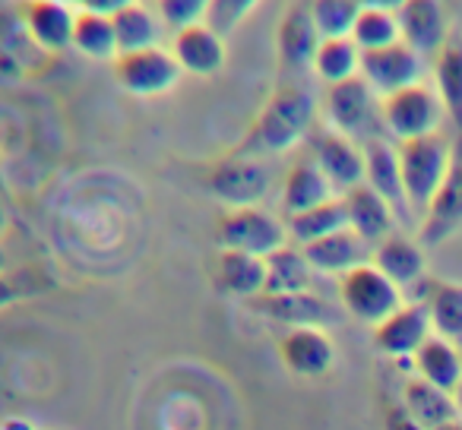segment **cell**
Instances as JSON below:
<instances>
[{
	"mask_svg": "<svg viewBox=\"0 0 462 430\" xmlns=\"http://www.w3.org/2000/svg\"><path fill=\"white\" fill-rule=\"evenodd\" d=\"M317 121V98L304 86L285 83L266 98L263 111L254 121L245 140V155H279L295 149Z\"/></svg>",
	"mask_w": 462,
	"mask_h": 430,
	"instance_id": "obj_1",
	"label": "cell"
},
{
	"mask_svg": "<svg viewBox=\"0 0 462 430\" xmlns=\"http://www.w3.org/2000/svg\"><path fill=\"white\" fill-rule=\"evenodd\" d=\"M399 152V171H402L405 199H409L411 212H421L430 206L434 193L440 190L443 178L449 171V159H453V146L447 142L443 133L418 136V140H405L396 146Z\"/></svg>",
	"mask_w": 462,
	"mask_h": 430,
	"instance_id": "obj_2",
	"label": "cell"
},
{
	"mask_svg": "<svg viewBox=\"0 0 462 430\" xmlns=\"http://www.w3.org/2000/svg\"><path fill=\"white\" fill-rule=\"evenodd\" d=\"M383 98L371 89L361 77L336 83L327 89V121L336 133L348 136L355 142L380 140L383 133Z\"/></svg>",
	"mask_w": 462,
	"mask_h": 430,
	"instance_id": "obj_3",
	"label": "cell"
},
{
	"mask_svg": "<svg viewBox=\"0 0 462 430\" xmlns=\"http://www.w3.org/2000/svg\"><path fill=\"white\" fill-rule=\"evenodd\" d=\"M216 238L222 251H241L266 260L279 247L289 244V228L273 212L260 209V206H247V209L225 212L216 225Z\"/></svg>",
	"mask_w": 462,
	"mask_h": 430,
	"instance_id": "obj_4",
	"label": "cell"
},
{
	"mask_svg": "<svg viewBox=\"0 0 462 430\" xmlns=\"http://www.w3.org/2000/svg\"><path fill=\"white\" fill-rule=\"evenodd\" d=\"M380 111H383V130L390 136H396L399 142L440 133L443 102L437 96V89H430L424 83H415L409 89L386 96L380 102Z\"/></svg>",
	"mask_w": 462,
	"mask_h": 430,
	"instance_id": "obj_5",
	"label": "cell"
},
{
	"mask_svg": "<svg viewBox=\"0 0 462 430\" xmlns=\"http://www.w3.org/2000/svg\"><path fill=\"white\" fill-rule=\"evenodd\" d=\"M339 301L358 323L377 326L402 307V288L393 285L374 263H365L339 279Z\"/></svg>",
	"mask_w": 462,
	"mask_h": 430,
	"instance_id": "obj_6",
	"label": "cell"
},
{
	"mask_svg": "<svg viewBox=\"0 0 462 430\" xmlns=\"http://www.w3.org/2000/svg\"><path fill=\"white\" fill-rule=\"evenodd\" d=\"M209 190L228 209L260 206L266 193H270V171L254 155H231V159H222L209 171Z\"/></svg>",
	"mask_w": 462,
	"mask_h": 430,
	"instance_id": "obj_7",
	"label": "cell"
},
{
	"mask_svg": "<svg viewBox=\"0 0 462 430\" xmlns=\"http://www.w3.org/2000/svg\"><path fill=\"white\" fill-rule=\"evenodd\" d=\"M180 64L165 48H146V51L121 54L115 60V79L130 92V96L152 98L165 96L180 83Z\"/></svg>",
	"mask_w": 462,
	"mask_h": 430,
	"instance_id": "obj_8",
	"label": "cell"
},
{
	"mask_svg": "<svg viewBox=\"0 0 462 430\" xmlns=\"http://www.w3.org/2000/svg\"><path fill=\"white\" fill-rule=\"evenodd\" d=\"M462 228V133L453 142V159H449V171L443 178L440 190L434 193L430 206L421 215V244L437 247L447 238H453Z\"/></svg>",
	"mask_w": 462,
	"mask_h": 430,
	"instance_id": "obj_9",
	"label": "cell"
},
{
	"mask_svg": "<svg viewBox=\"0 0 462 430\" xmlns=\"http://www.w3.org/2000/svg\"><path fill=\"white\" fill-rule=\"evenodd\" d=\"M421 70H424V58L415 48L405 45V41L380 48V51L361 54V79H365L380 98L421 83Z\"/></svg>",
	"mask_w": 462,
	"mask_h": 430,
	"instance_id": "obj_10",
	"label": "cell"
},
{
	"mask_svg": "<svg viewBox=\"0 0 462 430\" xmlns=\"http://www.w3.org/2000/svg\"><path fill=\"white\" fill-rule=\"evenodd\" d=\"M279 358L285 371L301 380H317L333 371L336 364V345L327 329L320 326H301L289 329L279 342Z\"/></svg>",
	"mask_w": 462,
	"mask_h": 430,
	"instance_id": "obj_11",
	"label": "cell"
},
{
	"mask_svg": "<svg viewBox=\"0 0 462 430\" xmlns=\"http://www.w3.org/2000/svg\"><path fill=\"white\" fill-rule=\"evenodd\" d=\"M314 161L336 193H348L365 184V146L336 130H323L314 136Z\"/></svg>",
	"mask_w": 462,
	"mask_h": 430,
	"instance_id": "obj_12",
	"label": "cell"
},
{
	"mask_svg": "<svg viewBox=\"0 0 462 430\" xmlns=\"http://www.w3.org/2000/svg\"><path fill=\"white\" fill-rule=\"evenodd\" d=\"M430 339V316L424 304H402L396 314L374 326V348L386 358H415V352Z\"/></svg>",
	"mask_w": 462,
	"mask_h": 430,
	"instance_id": "obj_13",
	"label": "cell"
},
{
	"mask_svg": "<svg viewBox=\"0 0 462 430\" xmlns=\"http://www.w3.org/2000/svg\"><path fill=\"white\" fill-rule=\"evenodd\" d=\"M77 14L79 10L64 0H29L23 4V26L42 51L58 54L73 45Z\"/></svg>",
	"mask_w": 462,
	"mask_h": 430,
	"instance_id": "obj_14",
	"label": "cell"
},
{
	"mask_svg": "<svg viewBox=\"0 0 462 430\" xmlns=\"http://www.w3.org/2000/svg\"><path fill=\"white\" fill-rule=\"evenodd\" d=\"M396 20L402 41L421 58H437V51L447 45V16L440 0H405L396 10Z\"/></svg>",
	"mask_w": 462,
	"mask_h": 430,
	"instance_id": "obj_15",
	"label": "cell"
},
{
	"mask_svg": "<svg viewBox=\"0 0 462 430\" xmlns=\"http://www.w3.org/2000/svg\"><path fill=\"white\" fill-rule=\"evenodd\" d=\"M365 184L371 190H377L393 206L396 219L405 222L411 215V206L405 199V187H402V171H399V152L383 136L365 142Z\"/></svg>",
	"mask_w": 462,
	"mask_h": 430,
	"instance_id": "obj_16",
	"label": "cell"
},
{
	"mask_svg": "<svg viewBox=\"0 0 462 430\" xmlns=\"http://www.w3.org/2000/svg\"><path fill=\"white\" fill-rule=\"evenodd\" d=\"M174 60L184 73L193 77H216L225 67V35H218L209 23H197L174 32Z\"/></svg>",
	"mask_w": 462,
	"mask_h": 430,
	"instance_id": "obj_17",
	"label": "cell"
},
{
	"mask_svg": "<svg viewBox=\"0 0 462 430\" xmlns=\"http://www.w3.org/2000/svg\"><path fill=\"white\" fill-rule=\"evenodd\" d=\"M342 203H346L348 228H352L365 244H380V241H386L393 234L396 212H393V206L367 184H358L355 190L342 193Z\"/></svg>",
	"mask_w": 462,
	"mask_h": 430,
	"instance_id": "obj_18",
	"label": "cell"
},
{
	"mask_svg": "<svg viewBox=\"0 0 462 430\" xmlns=\"http://www.w3.org/2000/svg\"><path fill=\"white\" fill-rule=\"evenodd\" d=\"M320 32L314 26V16H310L308 4H295L289 7V14L282 16L276 32L279 58L289 70H304V67H314V54L320 48Z\"/></svg>",
	"mask_w": 462,
	"mask_h": 430,
	"instance_id": "obj_19",
	"label": "cell"
},
{
	"mask_svg": "<svg viewBox=\"0 0 462 430\" xmlns=\"http://www.w3.org/2000/svg\"><path fill=\"white\" fill-rule=\"evenodd\" d=\"M301 251H304V257H308V263L314 266V272L342 279L346 272H352L367 263L371 244H365L352 228H342V232L329 234V238L301 247Z\"/></svg>",
	"mask_w": 462,
	"mask_h": 430,
	"instance_id": "obj_20",
	"label": "cell"
},
{
	"mask_svg": "<svg viewBox=\"0 0 462 430\" xmlns=\"http://www.w3.org/2000/svg\"><path fill=\"white\" fill-rule=\"evenodd\" d=\"M216 285L228 297H263L266 291V260L241 251H218Z\"/></svg>",
	"mask_w": 462,
	"mask_h": 430,
	"instance_id": "obj_21",
	"label": "cell"
},
{
	"mask_svg": "<svg viewBox=\"0 0 462 430\" xmlns=\"http://www.w3.org/2000/svg\"><path fill=\"white\" fill-rule=\"evenodd\" d=\"M333 197H336L333 184H329L327 174L317 168L314 159L295 161V165L289 168V174H285V180H282V212H285V219H289V215H298V212L314 209V206L327 203V199H333Z\"/></svg>",
	"mask_w": 462,
	"mask_h": 430,
	"instance_id": "obj_22",
	"label": "cell"
},
{
	"mask_svg": "<svg viewBox=\"0 0 462 430\" xmlns=\"http://www.w3.org/2000/svg\"><path fill=\"white\" fill-rule=\"evenodd\" d=\"M260 314L270 316L276 323H285L289 329H301V326H327L336 320L333 307H329L323 297L301 291V295H263L257 297Z\"/></svg>",
	"mask_w": 462,
	"mask_h": 430,
	"instance_id": "obj_23",
	"label": "cell"
},
{
	"mask_svg": "<svg viewBox=\"0 0 462 430\" xmlns=\"http://www.w3.org/2000/svg\"><path fill=\"white\" fill-rule=\"evenodd\" d=\"M374 266L399 288H411L424 279V251L405 234H390L374 247Z\"/></svg>",
	"mask_w": 462,
	"mask_h": 430,
	"instance_id": "obj_24",
	"label": "cell"
},
{
	"mask_svg": "<svg viewBox=\"0 0 462 430\" xmlns=\"http://www.w3.org/2000/svg\"><path fill=\"white\" fill-rule=\"evenodd\" d=\"M415 371L418 380L437 386L443 392H459L462 389V354L453 348V342L430 335L421 348L415 352Z\"/></svg>",
	"mask_w": 462,
	"mask_h": 430,
	"instance_id": "obj_25",
	"label": "cell"
},
{
	"mask_svg": "<svg viewBox=\"0 0 462 430\" xmlns=\"http://www.w3.org/2000/svg\"><path fill=\"white\" fill-rule=\"evenodd\" d=\"M314 266L308 263L298 244H285L266 257V291L263 295H301L310 291Z\"/></svg>",
	"mask_w": 462,
	"mask_h": 430,
	"instance_id": "obj_26",
	"label": "cell"
},
{
	"mask_svg": "<svg viewBox=\"0 0 462 430\" xmlns=\"http://www.w3.org/2000/svg\"><path fill=\"white\" fill-rule=\"evenodd\" d=\"M402 405L418 424L428 430H437L449 421H459V405L453 392H443L424 380H409L402 389Z\"/></svg>",
	"mask_w": 462,
	"mask_h": 430,
	"instance_id": "obj_27",
	"label": "cell"
},
{
	"mask_svg": "<svg viewBox=\"0 0 462 430\" xmlns=\"http://www.w3.org/2000/svg\"><path fill=\"white\" fill-rule=\"evenodd\" d=\"M115 23V35H117V51L121 54H134V51H146V48H159L162 39V20L152 7H146L143 0L130 4L127 10H121L117 16H111ZM117 54V58H121Z\"/></svg>",
	"mask_w": 462,
	"mask_h": 430,
	"instance_id": "obj_28",
	"label": "cell"
},
{
	"mask_svg": "<svg viewBox=\"0 0 462 430\" xmlns=\"http://www.w3.org/2000/svg\"><path fill=\"white\" fill-rule=\"evenodd\" d=\"M285 228H289V238L295 241L298 247H308V244H314V241H323V238H329V234L348 228L346 203H342V197H333V199H327V203L314 206V209L289 215V219H285Z\"/></svg>",
	"mask_w": 462,
	"mask_h": 430,
	"instance_id": "obj_29",
	"label": "cell"
},
{
	"mask_svg": "<svg viewBox=\"0 0 462 430\" xmlns=\"http://www.w3.org/2000/svg\"><path fill=\"white\" fill-rule=\"evenodd\" d=\"M430 316V329L447 342H462V285L428 282L421 301Z\"/></svg>",
	"mask_w": 462,
	"mask_h": 430,
	"instance_id": "obj_30",
	"label": "cell"
},
{
	"mask_svg": "<svg viewBox=\"0 0 462 430\" xmlns=\"http://www.w3.org/2000/svg\"><path fill=\"white\" fill-rule=\"evenodd\" d=\"M434 79L437 96L443 102V111L453 121V127L462 133V41L447 39V45L434 58Z\"/></svg>",
	"mask_w": 462,
	"mask_h": 430,
	"instance_id": "obj_31",
	"label": "cell"
},
{
	"mask_svg": "<svg viewBox=\"0 0 462 430\" xmlns=\"http://www.w3.org/2000/svg\"><path fill=\"white\" fill-rule=\"evenodd\" d=\"M314 73L327 86L361 77V48L352 39H323L314 54Z\"/></svg>",
	"mask_w": 462,
	"mask_h": 430,
	"instance_id": "obj_32",
	"label": "cell"
},
{
	"mask_svg": "<svg viewBox=\"0 0 462 430\" xmlns=\"http://www.w3.org/2000/svg\"><path fill=\"white\" fill-rule=\"evenodd\" d=\"M83 58L89 60H117V35L111 16H98L89 10H79L77 14V29H73V45Z\"/></svg>",
	"mask_w": 462,
	"mask_h": 430,
	"instance_id": "obj_33",
	"label": "cell"
},
{
	"mask_svg": "<svg viewBox=\"0 0 462 430\" xmlns=\"http://www.w3.org/2000/svg\"><path fill=\"white\" fill-rule=\"evenodd\" d=\"M352 41L361 48V54L380 51V48H390L396 41H402L396 14H390V10H361L352 29Z\"/></svg>",
	"mask_w": 462,
	"mask_h": 430,
	"instance_id": "obj_34",
	"label": "cell"
},
{
	"mask_svg": "<svg viewBox=\"0 0 462 430\" xmlns=\"http://www.w3.org/2000/svg\"><path fill=\"white\" fill-rule=\"evenodd\" d=\"M308 7L320 39H352L355 20L361 14L358 0H310Z\"/></svg>",
	"mask_w": 462,
	"mask_h": 430,
	"instance_id": "obj_35",
	"label": "cell"
},
{
	"mask_svg": "<svg viewBox=\"0 0 462 430\" xmlns=\"http://www.w3.org/2000/svg\"><path fill=\"white\" fill-rule=\"evenodd\" d=\"M155 14L165 23L168 29L180 32L187 26H197V23H206V14H209V0H155Z\"/></svg>",
	"mask_w": 462,
	"mask_h": 430,
	"instance_id": "obj_36",
	"label": "cell"
},
{
	"mask_svg": "<svg viewBox=\"0 0 462 430\" xmlns=\"http://www.w3.org/2000/svg\"><path fill=\"white\" fill-rule=\"evenodd\" d=\"M257 7H260V0H209L206 23H209L218 35H231Z\"/></svg>",
	"mask_w": 462,
	"mask_h": 430,
	"instance_id": "obj_37",
	"label": "cell"
},
{
	"mask_svg": "<svg viewBox=\"0 0 462 430\" xmlns=\"http://www.w3.org/2000/svg\"><path fill=\"white\" fill-rule=\"evenodd\" d=\"M383 430H428L424 424H418L415 417L405 411V405H393L383 415Z\"/></svg>",
	"mask_w": 462,
	"mask_h": 430,
	"instance_id": "obj_38",
	"label": "cell"
},
{
	"mask_svg": "<svg viewBox=\"0 0 462 430\" xmlns=\"http://www.w3.org/2000/svg\"><path fill=\"white\" fill-rule=\"evenodd\" d=\"M130 4H136V0H83V10L98 14V16H117L121 10H127Z\"/></svg>",
	"mask_w": 462,
	"mask_h": 430,
	"instance_id": "obj_39",
	"label": "cell"
},
{
	"mask_svg": "<svg viewBox=\"0 0 462 430\" xmlns=\"http://www.w3.org/2000/svg\"><path fill=\"white\" fill-rule=\"evenodd\" d=\"M23 295H26V291H23L20 285L10 282L7 276H0V307H10V304H16Z\"/></svg>",
	"mask_w": 462,
	"mask_h": 430,
	"instance_id": "obj_40",
	"label": "cell"
},
{
	"mask_svg": "<svg viewBox=\"0 0 462 430\" xmlns=\"http://www.w3.org/2000/svg\"><path fill=\"white\" fill-rule=\"evenodd\" d=\"M402 4L405 0H358L361 10H390V14H396Z\"/></svg>",
	"mask_w": 462,
	"mask_h": 430,
	"instance_id": "obj_41",
	"label": "cell"
},
{
	"mask_svg": "<svg viewBox=\"0 0 462 430\" xmlns=\"http://www.w3.org/2000/svg\"><path fill=\"white\" fill-rule=\"evenodd\" d=\"M0 430H35L32 421H26V417H7V421L0 424Z\"/></svg>",
	"mask_w": 462,
	"mask_h": 430,
	"instance_id": "obj_42",
	"label": "cell"
},
{
	"mask_svg": "<svg viewBox=\"0 0 462 430\" xmlns=\"http://www.w3.org/2000/svg\"><path fill=\"white\" fill-rule=\"evenodd\" d=\"M7 225H10V219H7V206L0 203V234L7 232Z\"/></svg>",
	"mask_w": 462,
	"mask_h": 430,
	"instance_id": "obj_43",
	"label": "cell"
},
{
	"mask_svg": "<svg viewBox=\"0 0 462 430\" xmlns=\"http://www.w3.org/2000/svg\"><path fill=\"white\" fill-rule=\"evenodd\" d=\"M437 430H462V421H449V424H443V427H437Z\"/></svg>",
	"mask_w": 462,
	"mask_h": 430,
	"instance_id": "obj_44",
	"label": "cell"
},
{
	"mask_svg": "<svg viewBox=\"0 0 462 430\" xmlns=\"http://www.w3.org/2000/svg\"><path fill=\"white\" fill-rule=\"evenodd\" d=\"M4 270H7V253H4V247H0V276H4Z\"/></svg>",
	"mask_w": 462,
	"mask_h": 430,
	"instance_id": "obj_45",
	"label": "cell"
},
{
	"mask_svg": "<svg viewBox=\"0 0 462 430\" xmlns=\"http://www.w3.org/2000/svg\"><path fill=\"white\" fill-rule=\"evenodd\" d=\"M64 4H70V7H77V10H83V0H64Z\"/></svg>",
	"mask_w": 462,
	"mask_h": 430,
	"instance_id": "obj_46",
	"label": "cell"
},
{
	"mask_svg": "<svg viewBox=\"0 0 462 430\" xmlns=\"http://www.w3.org/2000/svg\"><path fill=\"white\" fill-rule=\"evenodd\" d=\"M456 405H459V415H462V389L456 392Z\"/></svg>",
	"mask_w": 462,
	"mask_h": 430,
	"instance_id": "obj_47",
	"label": "cell"
},
{
	"mask_svg": "<svg viewBox=\"0 0 462 430\" xmlns=\"http://www.w3.org/2000/svg\"><path fill=\"white\" fill-rule=\"evenodd\" d=\"M143 4H146V0H143ZM152 4H155V0H152Z\"/></svg>",
	"mask_w": 462,
	"mask_h": 430,
	"instance_id": "obj_48",
	"label": "cell"
},
{
	"mask_svg": "<svg viewBox=\"0 0 462 430\" xmlns=\"http://www.w3.org/2000/svg\"><path fill=\"white\" fill-rule=\"evenodd\" d=\"M26 4H29V0H26Z\"/></svg>",
	"mask_w": 462,
	"mask_h": 430,
	"instance_id": "obj_49",
	"label": "cell"
}]
</instances>
